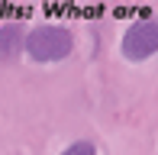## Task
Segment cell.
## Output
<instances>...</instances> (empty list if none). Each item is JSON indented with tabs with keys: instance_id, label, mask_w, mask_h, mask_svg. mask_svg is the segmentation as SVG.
Here are the masks:
<instances>
[{
	"instance_id": "cell-3",
	"label": "cell",
	"mask_w": 158,
	"mask_h": 155,
	"mask_svg": "<svg viewBox=\"0 0 158 155\" xmlns=\"http://www.w3.org/2000/svg\"><path fill=\"white\" fill-rule=\"evenodd\" d=\"M19 42H23L19 26H0V58H13L19 52Z\"/></svg>"
},
{
	"instance_id": "cell-1",
	"label": "cell",
	"mask_w": 158,
	"mask_h": 155,
	"mask_svg": "<svg viewBox=\"0 0 158 155\" xmlns=\"http://www.w3.org/2000/svg\"><path fill=\"white\" fill-rule=\"evenodd\" d=\"M23 45H26L32 61H61V58L71 55L74 39H71V32L61 23H42V26L26 32Z\"/></svg>"
},
{
	"instance_id": "cell-4",
	"label": "cell",
	"mask_w": 158,
	"mask_h": 155,
	"mask_svg": "<svg viewBox=\"0 0 158 155\" xmlns=\"http://www.w3.org/2000/svg\"><path fill=\"white\" fill-rule=\"evenodd\" d=\"M64 152H68V155H94L97 149H94V142H74V145H68V149H64Z\"/></svg>"
},
{
	"instance_id": "cell-2",
	"label": "cell",
	"mask_w": 158,
	"mask_h": 155,
	"mask_svg": "<svg viewBox=\"0 0 158 155\" xmlns=\"http://www.w3.org/2000/svg\"><path fill=\"white\" fill-rule=\"evenodd\" d=\"M158 52V19H135L123 36V55L129 61H148Z\"/></svg>"
}]
</instances>
